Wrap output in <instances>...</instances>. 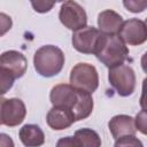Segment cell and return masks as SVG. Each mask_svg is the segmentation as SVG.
<instances>
[{"label": "cell", "instance_id": "2", "mask_svg": "<svg viewBox=\"0 0 147 147\" xmlns=\"http://www.w3.org/2000/svg\"><path fill=\"white\" fill-rule=\"evenodd\" d=\"M94 55L100 62L110 69L124 63L129 56V48L118 34L102 33Z\"/></svg>", "mask_w": 147, "mask_h": 147}, {"label": "cell", "instance_id": "22", "mask_svg": "<svg viewBox=\"0 0 147 147\" xmlns=\"http://www.w3.org/2000/svg\"><path fill=\"white\" fill-rule=\"evenodd\" d=\"M0 22H1V36H3L6 33V31L11 28V20L6 14L1 13L0 14Z\"/></svg>", "mask_w": 147, "mask_h": 147}, {"label": "cell", "instance_id": "5", "mask_svg": "<svg viewBox=\"0 0 147 147\" xmlns=\"http://www.w3.org/2000/svg\"><path fill=\"white\" fill-rule=\"evenodd\" d=\"M108 80L119 96H129L134 92L137 82L136 74L127 64L123 63L110 68L108 72Z\"/></svg>", "mask_w": 147, "mask_h": 147}, {"label": "cell", "instance_id": "20", "mask_svg": "<svg viewBox=\"0 0 147 147\" xmlns=\"http://www.w3.org/2000/svg\"><path fill=\"white\" fill-rule=\"evenodd\" d=\"M56 147H80V145L75 136L74 137L68 136L59 139L56 142Z\"/></svg>", "mask_w": 147, "mask_h": 147}, {"label": "cell", "instance_id": "4", "mask_svg": "<svg viewBox=\"0 0 147 147\" xmlns=\"http://www.w3.org/2000/svg\"><path fill=\"white\" fill-rule=\"evenodd\" d=\"M70 85L92 94L99 87V75L94 65L85 62L77 63L70 72Z\"/></svg>", "mask_w": 147, "mask_h": 147}, {"label": "cell", "instance_id": "21", "mask_svg": "<svg viewBox=\"0 0 147 147\" xmlns=\"http://www.w3.org/2000/svg\"><path fill=\"white\" fill-rule=\"evenodd\" d=\"M31 5L33 7V9L38 13H47L49 11L53 6H54V2H48V1H31Z\"/></svg>", "mask_w": 147, "mask_h": 147}, {"label": "cell", "instance_id": "16", "mask_svg": "<svg viewBox=\"0 0 147 147\" xmlns=\"http://www.w3.org/2000/svg\"><path fill=\"white\" fill-rule=\"evenodd\" d=\"M114 147H144V145L136 136H125L117 139Z\"/></svg>", "mask_w": 147, "mask_h": 147}, {"label": "cell", "instance_id": "18", "mask_svg": "<svg viewBox=\"0 0 147 147\" xmlns=\"http://www.w3.org/2000/svg\"><path fill=\"white\" fill-rule=\"evenodd\" d=\"M0 77H1V94H6L7 91L11 88L15 77L3 69H0Z\"/></svg>", "mask_w": 147, "mask_h": 147}, {"label": "cell", "instance_id": "12", "mask_svg": "<svg viewBox=\"0 0 147 147\" xmlns=\"http://www.w3.org/2000/svg\"><path fill=\"white\" fill-rule=\"evenodd\" d=\"M109 131L115 140L125 136H136L134 118L129 115H116L108 123Z\"/></svg>", "mask_w": 147, "mask_h": 147}, {"label": "cell", "instance_id": "11", "mask_svg": "<svg viewBox=\"0 0 147 147\" xmlns=\"http://www.w3.org/2000/svg\"><path fill=\"white\" fill-rule=\"evenodd\" d=\"M46 122L51 129L60 131L70 127L76 122V117L72 110L69 108L52 107L47 113Z\"/></svg>", "mask_w": 147, "mask_h": 147}, {"label": "cell", "instance_id": "1", "mask_svg": "<svg viewBox=\"0 0 147 147\" xmlns=\"http://www.w3.org/2000/svg\"><path fill=\"white\" fill-rule=\"evenodd\" d=\"M49 100L53 107H65L72 110L76 121L87 118L93 110L94 103L92 95L80 91L70 84L55 85L49 93Z\"/></svg>", "mask_w": 147, "mask_h": 147}, {"label": "cell", "instance_id": "19", "mask_svg": "<svg viewBox=\"0 0 147 147\" xmlns=\"http://www.w3.org/2000/svg\"><path fill=\"white\" fill-rule=\"evenodd\" d=\"M134 124H136V129L139 132L147 136V110L142 109L137 114L134 118Z\"/></svg>", "mask_w": 147, "mask_h": 147}, {"label": "cell", "instance_id": "10", "mask_svg": "<svg viewBox=\"0 0 147 147\" xmlns=\"http://www.w3.org/2000/svg\"><path fill=\"white\" fill-rule=\"evenodd\" d=\"M28 68L25 56L17 51H6L0 56V69L11 74L15 79L24 76Z\"/></svg>", "mask_w": 147, "mask_h": 147}, {"label": "cell", "instance_id": "13", "mask_svg": "<svg viewBox=\"0 0 147 147\" xmlns=\"http://www.w3.org/2000/svg\"><path fill=\"white\" fill-rule=\"evenodd\" d=\"M123 17L113 9H106L98 16V26L103 34H118Z\"/></svg>", "mask_w": 147, "mask_h": 147}, {"label": "cell", "instance_id": "24", "mask_svg": "<svg viewBox=\"0 0 147 147\" xmlns=\"http://www.w3.org/2000/svg\"><path fill=\"white\" fill-rule=\"evenodd\" d=\"M0 147H15V146H14L13 139L8 134L1 133L0 134Z\"/></svg>", "mask_w": 147, "mask_h": 147}, {"label": "cell", "instance_id": "8", "mask_svg": "<svg viewBox=\"0 0 147 147\" xmlns=\"http://www.w3.org/2000/svg\"><path fill=\"white\" fill-rule=\"evenodd\" d=\"M102 32L94 26H86L72 33L74 48L83 54H95Z\"/></svg>", "mask_w": 147, "mask_h": 147}, {"label": "cell", "instance_id": "6", "mask_svg": "<svg viewBox=\"0 0 147 147\" xmlns=\"http://www.w3.org/2000/svg\"><path fill=\"white\" fill-rule=\"evenodd\" d=\"M59 18L69 30L78 31L87 25V15L85 9L76 1H65L61 5Z\"/></svg>", "mask_w": 147, "mask_h": 147}, {"label": "cell", "instance_id": "17", "mask_svg": "<svg viewBox=\"0 0 147 147\" xmlns=\"http://www.w3.org/2000/svg\"><path fill=\"white\" fill-rule=\"evenodd\" d=\"M123 5L131 13H141L147 8V0H124Z\"/></svg>", "mask_w": 147, "mask_h": 147}, {"label": "cell", "instance_id": "15", "mask_svg": "<svg viewBox=\"0 0 147 147\" xmlns=\"http://www.w3.org/2000/svg\"><path fill=\"white\" fill-rule=\"evenodd\" d=\"M75 137L77 138L80 147H101V138L98 132L92 129H79L75 132Z\"/></svg>", "mask_w": 147, "mask_h": 147}, {"label": "cell", "instance_id": "7", "mask_svg": "<svg viewBox=\"0 0 147 147\" xmlns=\"http://www.w3.org/2000/svg\"><path fill=\"white\" fill-rule=\"evenodd\" d=\"M26 116V108L24 102L17 98L1 99V110H0V123L6 126H17L20 125Z\"/></svg>", "mask_w": 147, "mask_h": 147}, {"label": "cell", "instance_id": "9", "mask_svg": "<svg viewBox=\"0 0 147 147\" xmlns=\"http://www.w3.org/2000/svg\"><path fill=\"white\" fill-rule=\"evenodd\" d=\"M118 37L131 46H138L147 41V26L144 21L139 18H130L123 22Z\"/></svg>", "mask_w": 147, "mask_h": 147}, {"label": "cell", "instance_id": "25", "mask_svg": "<svg viewBox=\"0 0 147 147\" xmlns=\"http://www.w3.org/2000/svg\"><path fill=\"white\" fill-rule=\"evenodd\" d=\"M140 64H141V68L142 70L147 74V52L144 53V55L141 56V60H140Z\"/></svg>", "mask_w": 147, "mask_h": 147}, {"label": "cell", "instance_id": "26", "mask_svg": "<svg viewBox=\"0 0 147 147\" xmlns=\"http://www.w3.org/2000/svg\"><path fill=\"white\" fill-rule=\"evenodd\" d=\"M145 24H146V26H147V18H146V21H145Z\"/></svg>", "mask_w": 147, "mask_h": 147}, {"label": "cell", "instance_id": "14", "mask_svg": "<svg viewBox=\"0 0 147 147\" xmlns=\"http://www.w3.org/2000/svg\"><path fill=\"white\" fill-rule=\"evenodd\" d=\"M18 137L25 147H40L45 142L44 131L36 124H25L20 129Z\"/></svg>", "mask_w": 147, "mask_h": 147}, {"label": "cell", "instance_id": "23", "mask_svg": "<svg viewBox=\"0 0 147 147\" xmlns=\"http://www.w3.org/2000/svg\"><path fill=\"white\" fill-rule=\"evenodd\" d=\"M139 103H140V107L142 109L147 110V77L142 80V92H141Z\"/></svg>", "mask_w": 147, "mask_h": 147}, {"label": "cell", "instance_id": "3", "mask_svg": "<svg viewBox=\"0 0 147 147\" xmlns=\"http://www.w3.org/2000/svg\"><path fill=\"white\" fill-rule=\"evenodd\" d=\"M64 54L54 45H45L38 48L33 55L36 71L42 77H53L61 72L64 65Z\"/></svg>", "mask_w": 147, "mask_h": 147}]
</instances>
